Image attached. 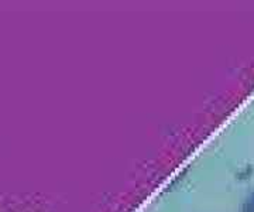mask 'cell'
Wrapping results in <instances>:
<instances>
[{
  "mask_svg": "<svg viewBox=\"0 0 254 212\" xmlns=\"http://www.w3.org/2000/svg\"><path fill=\"white\" fill-rule=\"evenodd\" d=\"M240 212H254V190L247 194V197L240 207Z\"/></svg>",
  "mask_w": 254,
  "mask_h": 212,
  "instance_id": "6da1fadb",
  "label": "cell"
}]
</instances>
